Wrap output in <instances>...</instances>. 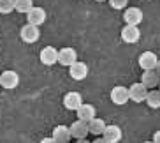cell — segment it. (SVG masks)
I'll return each mask as SVG.
<instances>
[{
	"instance_id": "cell-1",
	"label": "cell",
	"mask_w": 160,
	"mask_h": 143,
	"mask_svg": "<svg viewBox=\"0 0 160 143\" xmlns=\"http://www.w3.org/2000/svg\"><path fill=\"white\" fill-rule=\"evenodd\" d=\"M78 62V51L71 46H65L58 50V64L63 67H71Z\"/></svg>"
},
{
	"instance_id": "cell-2",
	"label": "cell",
	"mask_w": 160,
	"mask_h": 143,
	"mask_svg": "<svg viewBox=\"0 0 160 143\" xmlns=\"http://www.w3.org/2000/svg\"><path fill=\"white\" fill-rule=\"evenodd\" d=\"M111 103L116 106H123L127 104L128 101H130V95H128V88L127 87H122V85H116L114 88H111Z\"/></svg>"
},
{
	"instance_id": "cell-3",
	"label": "cell",
	"mask_w": 160,
	"mask_h": 143,
	"mask_svg": "<svg viewBox=\"0 0 160 143\" xmlns=\"http://www.w3.org/2000/svg\"><path fill=\"white\" fill-rule=\"evenodd\" d=\"M19 37H21V41L27 44H33L37 43L39 37H41V30H39V27H33V25H25V27H21V30H19Z\"/></svg>"
},
{
	"instance_id": "cell-4",
	"label": "cell",
	"mask_w": 160,
	"mask_h": 143,
	"mask_svg": "<svg viewBox=\"0 0 160 143\" xmlns=\"http://www.w3.org/2000/svg\"><path fill=\"white\" fill-rule=\"evenodd\" d=\"M137 62H139V67L142 71H155L157 64H158V57L153 51H142L137 58Z\"/></svg>"
},
{
	"instance_id": "cell-5",
	"label": "cell",
	"mask_w": 160,
	"mask_h": 143,
	"mask_svg": "<svg viewBox=\"0 0 160 143\" xmlns=\"http://www.w3.org/2000/svg\"><path fill=\"white\" fill-rule=\"evenodd\" d=\"M148 88L142 85L141 81L139 83H132L128 87V95H130V101L134 103H146V97H148Z\"/></svg>"
},
{
	"instance_id": "cell-6",
	"label": "cell",
	"mask_w": 160,
	"mask_h": 143,
	"mask_svg": "<svg viewBox=\"0 0 160 143\" xmlns=\"http://www.w3.org/2000/svg\"><path fill=\"white\" fill-rule=\"evenodd\" d=\"M19 85V74L16 71H4L0 74V87H4L5 90H14Z\"/></svg>"
},
{
	"instance_id": "cell-7",
	"label": "cell",
	"mask_w": 160,
	"mask_h": 143,
	"mask_svg": "<svg viewBox=\"0 0 160 143\" xmlns=\"http://www.w3.org/2000/svg\"><path fill=\"white\" fill-rule=\"evenodd\" d=\"M39 58L44 66H55L58 64V50L55 46H44L39 53Z\"/></svg>"
},
{
	"instance_id": "cell-8",
	"label": "cell",
	"mask_w": 160,
	"mask_h": 143,
	"mask_svg": "<svg viewBox=\"0 0 160 143\" xmlns=\"http://www.w3.org/2000/svg\"><path fill=\"white\" fill-rule=\"evenodd\" d=\"M123 19H125V25L139 27V23L142 21V11L139 7H127L123 13Z\"/></svg>"
},
{
	"instance_id": "cell-9",
	"label": "cell",
	"mask_w": 160,
	"mask_h": 143,
	"mask_svg": "<svg viewBox=\"0 0 160 143\" xmlns=\"http://www.w3.org/2000/svg\"><path fill=\"white\" fill-rule=\"evenodd\" d=\"M81 104H83V97H81L79 92H67L65 95H63V106H65L67 110L71 111H78L81 108Z\"/></svg>"
},
{
	"instance_id": "cell-10",
	"label": "cell",
	"mask_w": 160,
	"mask_h": 143,
	"mask_svg": "<svg viewBox=\"0 0 160 143\" xmlns=\"http://www.w3.org/2000/svg\"><path fill=\"white\" fill-rule=\"evenodd\" d=\"M141 39V30L139 27H130V25H125L122 29V41L127 44H136L139 43Z\"/></svg>"
},
{
	"instance_id": "cell-11",
	"label": "cell",
	"mask_w": 160,
	"mask_h": 143,
	"mask_svg": "<svg viewBox=\"0 0 160 143\" xmlns=\"http://www.w3.org/2000/svg\"><path fill=\"white\" fill-rule=\"evenodd\" d=\"M76 115H78V120L90 124L92 120L97 119V110H95V106L88 104V103H83V104H81V108L76 111Z\"/></svg>"
},
{
	"instance_id": "cell-12",
	"label": "cell",
	"mask_w": 160,
	"mask_h": 143,
	"mask_svg": "<svg viewBox=\"0 0 160 143\" xmlns=\"http://www.w3.org/2000/svg\"><path fill=\"white\" fill-rule=\"evenodd\" d=\"M102 138L106 140L108 143H120V141H122V138H123V131H122V127H120V125L111 124V125H108V127H106V131H104V134H102Z\"/></svg>"
},
{
	"instance_id": "cell-13",
	"label": "cell",
	"mask_w": 160,
	"mask_h": 143,
	"mask_svg": "<svg viewBox=\"0 0 160 143\" xmlns=\"http://www.w3.org/2000/svg\"><path fill=\"white\" fill-rule=\"evenodd\" d=\"M51 138L55 140L57 143H69L72 138V134H71V127L69 125H57V127L53 129V134H51Z\"/></svg>"
},
{
	"instance_id": "cell-14",
	"label": "cell",
	"mask_w": 160,
	"mask_h": 143,
	"mask_svg": "<svg viewBox=\"0 0 160 143\" xmlns=\"http://www.w3.org/2000/svg\"><path fill=\"white\" fill-rule=\"evenodd\" d=\"M69 74H71L72 80H76V81H83L86 76H88V66H86L85 62L78 60V62H76L74 66L69 67Z\"/></svg>"
},
{
	"instance_id": "cell-15",
	"label": "cell",
	"mask_w": 160,
	"mask_h": 143,
	"mask_svg": "<svg viewBox=\"0 0 160 143\" xmlns=\"http://www.w3.org/2000/svg\"><path fill=\"white\" fill-rule=\"evenodd\" d=\"M27 21L28 25H33V27H41V25L46 21V11L42 7H33L27 14Z\"/></svg>"
},
{
	"instance_id": "cell-16",
	"label": "cell",
	"mask_w": 160,
	"mask_h": 143,
	"mask_svg": "<svg viewBox=\"0 0 160 143\" xmlns=\"http://www.w3.org/2000/svg\"><path fill=\"white\" fill-rule=\"evenodd\" d=\"M141 83L148 90H155V88H158L160 76L157 74V71H144L141 76Z\"/></svg>"
},
{
	"instance_id": "cell-17",
	"label": "cell",
	"mask_w": 160,
	"mask_h": 143,
	"mask_svg": "<svg viewBox=\"0 0 160 143\" xmlns=\"http://www.w3.org/2000/svg\"><path fill=\"white\" fill-rule=\"evenodd\" d=\"M69 127H71L72 138H76V140H86V134L90 133L88 124H86V122H81V120L72 122V125H69Z\"/></svg>"
},
{
	"instance_id": "cell-18",
	"label": "cell",
	"mask_w": 160,
	"mask_h": 143,
	"mask_svg": "<svg viewBox=\"0 0 160 143\" xmlns=\"http://www.w3.org/2000/svg\"><path fill=\"white\" fill-rule=\"evenodd\" d=\"M106 127H108V124H106L102 119H95V120H92V122L88 124L90 133L95 134V136H100V138H102V134H104V131H106Z\"/></svg>"
},
{
	"instance_id": "cell-19",
	"label": "cell",
	"mask_w": 160,
	"mask_h": 143,
	"mask_svg": "<svg viewBox=\"0 0 160 143\" xmlns=\"http://www.w3.org/2000/svg\"><path fill=\"white\" fill-rule=\"evenodd\" d=\"M146 104L150 106L151 110H158L160 108V90L155 88V90L148 92V97H146Z\"/></svg>"
},
{
	"instance_id": "cell-20",
	"label": "cell",
	"mask_w": 160,
	"mask_h": 143,
	"mask_svg": "<svg viewBox=\"0 0 160 143\" xmlns=\"http://www.w3.org/2000/svg\"><path fill=\"white\" fill-rule=\"evenodd\" d=\"M33 7L35 5H33L32 0H14V11H18L21 14H28Z\"/></svg>"
},
{
	"instance_id": "cell-21",
	"label": "cell",
	"mask_w": 160,
	"mask_h": 143,
	"mask_svg": "<svg viewBox=\"0 0 160 143\" xmlns=\"http://www.w3.org/2000/svg\"><path fill=\"white\" fill-rule=\"evenodd\" d=\"M14 11V0H0V14H11Z\"/></svg>"
},
{
	"instance_id": "cell-22",
	"label": "cell",
	"mask_w": 160,
	"mask_h": 143,
	"mask_svg": "<svg viewBox=\"0 0 160 143\" xmlns=\"http://www.w3.org/2000/svg\"><path fill=\"white\" fill-rule=\"evenodd\" d=\"M127 0H109V5L113 7V9L120 11V9H127Z\"/></svg>"
},
{
	"instance_id": "cell-23",
	"label": "cell",
	"mask_w": 160,
	"mask_h": 143,
	"mask_svg": "<svg viewBox=\"0 0 160 143\" xmlns=\"http://www.w3.org/2000/svg\"><path fill=\"white\" fill-rule=\"evenodd\" d=\"M153 143H160V131H157L155 134H153V140H151Z\"/></svg>"
},
{
	"instance_id": "cell-24",
	"label": "cell",
	"mask_w": 160,
	"mask_h": 143,
	"mask_svg": "<svg viewBox=\"0 0 160 143\" xmlns=\"http://www.w3.org/2000/svg\"><path fill=\"white\" fill-rule=\"evenodd\" d=\"M41 143H57V141L49 136V138H42V140H41Z\"/></svg>"
},
{
	"instance_id": "cell-25",
	"label": "cell",
	"mask_w": 160,
	"mask_h": 143,
	"mask_svg": "<svg viewBox=\"0 0 160 143\" xmlns=\"http://www.w3.org/2000/svg\"><path fill=\"white\" fill-rule=\"evenodd\" d=\"M92 143H108V141H106V140H104V138H97V140H95V141H92Z\"/></svg>"
},
{
	"instance_id": "cell-26",
	"label": "cell",
	"mask_w": 160,
	"mask_h": 143,
	"mask_svg": "<svg viewBox=\"0 0 160 143\" xmlns=\"http://www.w3.org/2000/svg\"><path fill=\"white\" fill-rule=\"evenodd\" d=\"M155 71H157V74H158V76H160V58H158V64H157Z\"/></svg>"
},
{
	"instance_id": "cell-27",
	"label": "cell",
	"mask_w": 160,
	"mask_h": 143,
	"mask_svg": "<svg viewBox=\"0 0 160 143\" xmlns=\"http://www.w3.org/2000/svg\"><path fill=\"white\" fill-rule=\"evenodd\" d=\"M76 143H90V141H88V140H78Z\"/></svg>"
},
{
	"instance_id": "cell-28",
	"label": "cell",
	"mask_w": 160,
	"mask_h": 143,
	"mask_svg": "<svg viewBox=\"0 0 160 143\" xmlns=\"http://www.w3.org/2000/svg\"><path fill=\"white\" fill-rule=\"evenodd\" d=\"M144 143H153V141H144Z\"/></svg>"
},
{
	"instance_id": "cell-29",
	"label": "cell",
	"mask_w": 160,
	"mask_h": 143,
	"mask_svg": "<svg viewBox=\"0 0 160 143\" xmlns=\"http://www.w3.org/2000/svg\"><path fill=\"white\" fill-rule=\"evenodd\" d=\"M158 90H160V83H158Z\"/></svg>"
}]
</instances>
